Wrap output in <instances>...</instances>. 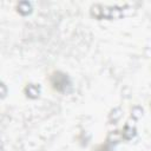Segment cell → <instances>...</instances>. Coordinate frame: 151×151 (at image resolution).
I'll return each instance as SVG.
<instances>
[{
    "label": "cell",
    "instance_id": "1",
    "mask_svg": "<svg viewBox=\"0 0 151 151\" xmlns=\"http://www.w3.org/2000/svg\"><path fill=\"white\" fill-rule=\"evenodd\" d=\"M18 8H19V12H20L21 14H27V13L31 11V5H29L27 1H24V2H20V4H19Z\"/></svg>",
    "mask_w": 151,
    "mask_h": 151
}]
</instances>
